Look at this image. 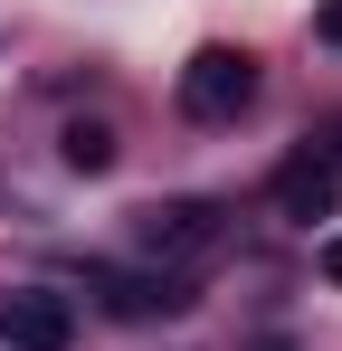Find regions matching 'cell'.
I'll return each instance as SVG.
<instances>
[{"label":"cell","mask_w":342,"mask_h":351,"mask_svg":"<svg viewBox=\"0 0 342 351\" xmlns=\"http://www.w3.org/2000/svg\"><path fill=\"white\" fill-rule=\"evenodd\" d=\"M0 342L10 351H76V304L48 285H10L0 294Z\"/></svg>","instance_id":"3"},{"label":"cell","mask_w":342,"mask_h":351,"mask_svg":"<svg viewBox=\"0 0 342 351\" xmlns=\"http://www.w3.org/2000/svg\"><path fill=\"white\" fill-rule=\"evenodd\" d=\"M133 228H143V247H152L162 266H200V256L228 247V209L219 199H152Z\"/></svg>","instance_id":"2"},{"label":"cell","mask_w":342,"mask_h":351,"mask_svg":"<svg viewBox=\"0 0 342 351\" xmlns=\"http://www.w3.org/2000/svg\"><path fill=\"white\" fill-rule=\"evenodd\" d=\"M266 199H276V219H295V228H323V219L342 209V180H333V162L295 152V162H276V180H266Z\"/></svg>","instance_id":"4"},{"label":"cell","mask_w":342,"mask_h":351,"mask_svg":"<svg viewBox=\"0 0 342 351\" xmlns=\"http://www.w3.org/2000/svg\"><path fill=\"white\" fill-rule=\"evenodd\" d=\"M323 276H333V285H342V237H333V247H323Z\"/></svg>","instance_id":"7"},{"label":"cell","mask_w":342,"mask_h":351,"mask_svg":"<svg viewBox=\"0 0 342 351\" xmlns=\"http://www.w3.org/2000/svg\"><path fill=\"white\" fill-rule=\"evenodd\" d=\"M57 152H67V171H114V123L76 114L67 133H57Z\"/></svg>","instance_id":"6"},{"label":"cell","mask_w":342,"mask_h":351,"mask_svg":"<svg viewBox=\"0 0 342 351\" xmlns=\"http://www.w3.org/2000/svg\"><path fill=\"white\" fill-rule=\"evenodd\" d=\"M323 38H342V0H333V10H323Z\"/></svg>","instance_id":"8"},{"label":"cell","mask_w":342,"mask_h":351,"mask_svg":"<svg viewBox=\"0 0 342 351\" xmlns=\"http://www.w3.org/2000/svg\"><path fill=\"white\" fill-rule=\"evenodd\" d=\"M257 105V58L247 48H200L181 66V114L190 123H238Z\"/></svg>","instance_id":"1"},{"label":"cell","mask_w":342,"mask_h":351,"mask_svg":"<svg viewBox=\"0 0 342 351\" xmlns=\"http://www.w3.org/2000/svg\"><path fill=\"white\" fill-rule=\"evenodd\" d=\"M114 323H152V313H190V285L181 276H95Z\"/></svg>","instance_id":"5"}]
</instances>
